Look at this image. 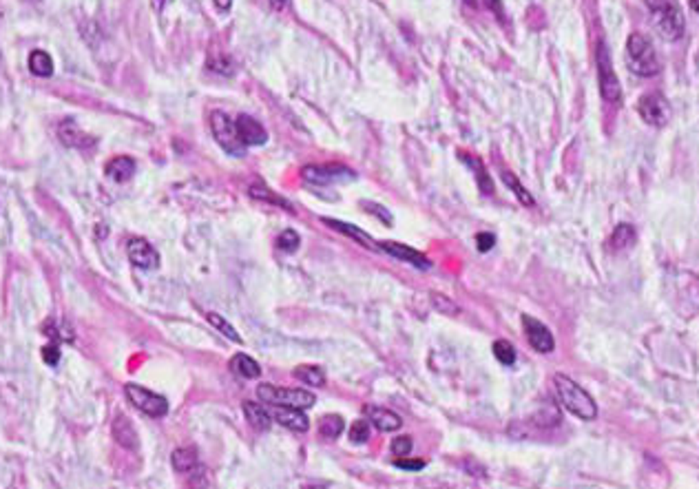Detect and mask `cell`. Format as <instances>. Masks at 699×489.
I'll use <instances>...</instances> for the list:
<instances>
[{
  "label": "cell",
  "mask_w": 699,
  "mask_h": 489,
  "mask_svg": "<svg viewBox=\"0 0 699 489\" xmlns=\"http://www.w3.org/2000/svg\"><path fill=\"white\" fill-rule=\"evenodd\" d=\"M553 383H556V392L560 403L564 405V410H569L582 421H593L598 416V405H595L593 396L584 388H580L575 381H571L564 374H556Z\"/></svg>",
  "instance_id": "1"
},
{
  "label": "cell",
  "mask_w": 699,
  "mask_h": 489,
  "mask_svg": "<svg viewBox=\"0 0 699 489\" xmlns=\"http://www.w3.org/2000/svg\"><path fill=\"white\" fill-rule=\"evenodd\" d=\"M646 7L653 14V25L666 40H680L684 36L686 23L675 0H646Z\"/></svg>",
  "instance_id": "2"
},
{
  "label": "cell",
  "mask_w": 699,
  "mask_h": 489,
  "mask_svg": "<svg viewBox=\"0 0 699 489\" xmlns=\"http://www.w3.org/2000/svg\"><path fill=\"white\" fill-rule=\"evenodd\" d=\"M626 60H629V67L633 69V73L637 75H657L660 73V63H657V56H655V47L653 43L642 36V33H631L626 40Z\"/></svg>",
  "instance_id": "3"
},
{
  "label": "cell",
  "mask_w": 699,
  "mask_h": 489,
  "mask_svg": "<svg viewBox=\"0 0 699 489\" xmlns=\"http://www.w3.org/2000/svg\"><path fill=\"white\" fill-rule=\"evenodd\" d=\"M257 399L268 405H290V407H299V410H308V407H312L317 403L312 392L301 388H277L273 383H259Z\"/></svg>",
  "instance_id": "4"
},
{
  "label": "cell",
  "mask_w": 699,
  "mask_h": 489,
  "mask_svg": "<svg viewBox=\"0 0 699 489\" xmlns=\"http://www.w3.org/2000/svg\"><path fill=\"white\" fill-rule=\"evenodd\" d=\"M211 131L217 140V144L226 151V153H231L235 157H243L246 153V144L239 140V133H237V127H235V122L226 115L224 111H213L211 113Z\"/></svg>",
  "instance_id": "5"
},
{
  "label": "cell",
  "mask_w": 699,
  "mask_h": 489,
  "mask_svg": "<svg viewBox=\"0 0 699 489\" xmlns=\"http://www.w3.org/2000/svg\"><path fill=\"white\" fill-rule=\"evenodd\" d=\"M595 65H598V83H600V91L602 98L606 102H620L622 100V87H620V80L613 71V63H611V53L606 49L604 43L598 45V51H595Z\"/></svg>",
  "instance_id": "6"
},
{
  "label": "cell",
  "mask_w": 699,
  "mask_h": 489,
  "mask_svg": "<svg viewBox=\"0 0 699 489\" xmlns=\"http://www.w3.org/2000/svg\"><path fill=\"white\" fill-rule=\"evenodd\" d=\"M125 394L131 401V405H135L142 414H147L151 419H162V416L169 414V401L164 396H159V394H155V392H151V390H147V388H142V385L127 383Z\"/></svg>",
  "instance_id": "7"
},
{
  "label": "cell",
  "mask_w": 699,
  "mask_h": 489,
  "mask_svg": "<svg viewBox=\"0 0 699 489\" xmlns=\"http://www.w3.org/2000/svg\"><path fill=\"white\" fill-rule=\"evenodd\" d=\"M303 179L308 184H315V186H327V184H335V182H345V179H354V173L341 167V164H325V167H305L301 171Z\"/></svg>",
  "instance_id": "8"
},
{
  "label": "cell",
  "mask_w": 699,
  "mask_h": 489,
  "mask_svg": "<svg viewBox=\"0 0 699 489\" xmlns=\"http://www.w3.org/2000/svg\"><path fill=\"white\" fill-rule=\"evenodd\" d=\"M127 255L129 261L140 270H155L159 266V253L151 246L147 239L133 237L127 243Z\"/></svg>",
  "instance_id": "9"
},
{
  "label": "cell",
  "mask_w": 699,
  "mask_h": 489,
  "mask_svg": "<svg viewBox=\"0 0 699 489\" xmlns=\"http://www.w3.org/2000/svg\"><path fill=\"white\" fill-rule=\"evenodd\" d=\"M522 328L527 332V339L531 343V348L540 352V354H549L556 348V341H553V335L547 325L538 319H533L529 315H522Z\"/></svg>",
  "instance_id": "10"
},
{
  "label": "cell",
  "mask_w": 699,
  "mask_h": 489,
  "mask_svg": "<svg viewBox=\"0 0 699 489\" xmlns=\"http://www.w3.org/2000/svg\"><path fill=\"white\" fill-rule=\"evenodd\" d=\"M640 115L651 127H662L671 117V107L662 95L648 93L640 100Z\"/></svg>",
  "instance_id": "11"
},
{
  "label": "cell",
  "mask_w": 699,
  "mask_h": 489,
  "mask_svg": "<svg viewBox=\"0 0 699 489\" xmlns=\"http://www.w3.org/2000/svg\"><path fill=\"white\" fill-rule=\"evenodd\" d=\"M268 412H270L273 421H277L279 425L288 427V430H293V432H308V430H310V419H308L305 412L299 410V407L273 405Z\"/></svg>",
  "instance_id": "12"
},
{
  "label": "cell",
  "mask_w": 699,
  "mask_h": 489,
  "mask_svg": "<svg viewBox=\"0 0 699 489\" xmlns=\"http://www.w3.org/2000/svg\"><path fill=\"white\" fill-rule=\"evenodd\" d=\"M235 127H237L239 140L243 142L246 147H259V144H266V140H268L266 129L251 115H239L237 122H235Z\"/></svg>",
  "instance_id": "13"
},
{
  "label": "cell",
  "mask_w": 699,
  "mask_h": 489,
  "mask_svg": "<svg viewBox=\"0 0 699 489\" xmlns=\"http://www.w3.org/2000/svg\"><path fill=\"white\" fill-rule=\"evenodd\" d=\"M379 246H381L387 255H392V257H396V259H401V261L412 263V266H416V268H429V266H431L429 259H427L421 251H416V248H412V246H407V243H399V241H381Z\"/></svg>",
  "instance_id": "14"
},
{
  "label": "cell",
  "mask_w": 699,
  "mask_h": 489,
  "mask_svg": "<svg viewBox=\"0 0 699 489\" xmlns=\"http://www.w3.org/2000/svg\"><path fill=\"white\" fill-rule=\"evenodd\" d=\"M58 137H60V142H63V144L73 147V149H89V147L95 144V140L91 135H87L71 120L63 122V125L58 127Z\"/></svg>",
  "instance_id": "15"
},
{
  "label": "cell",
  "mask_w": 699,
  "mask_h": 489,
  "mask_svg": "<svg viewBox=\"0 0 699 489\" xmlns=\"http://www.w3.org/2000/svg\"><path fill=\"white\" fill-rule=\"evenodd\" d=\"M365 412H367L369 423H374L381 432H396L399 427L403 425V419L396 412H392V410H385V407L369 405Z\"/></svg>",
  "instance_id": "16"
},
{
  "label": "cell",
  "mask_w": 699,
  "mask_h": 489,
  "mask_svg": "<svg viewBox=\"0 0 699 489\" xmlns=\"http://www.w3.org/2000/svg\"><path fill=\"white\" fill-rule=\"evenodd\" d=\"M113 438L122 447H127V450H137V447H140V438H137L135 427L125 414H117L115 421H113Z\"/></svg>",
  "instance_id": "17"
},
{
  "label": "cell",
  "mask_w": 699,
  "mask_h": 489,
  "mask_svg": "<svg viewBox=\"0 0 699 489\" xmlns=\"http://www.w3.org/2000/svg\"><path fill=\"white\" fill-rule=\"evenodd\" d=\"M323 224H325V226L335 228V231H339V233H343L345 237L359 241L361 246H365V248H377V241L367 233H363L361 228H357L354 224H347V221H341V219H330V217H323Z\"/></svg>",
  "instance_id": "18"
},
{
  "label": "cell",
  "mask_w": 699,
  "mask_h": 489,
  "mask_svg": "<svg viewBox=\"0 0 699 489\" xmlns=\"http://www.w3.org/2000/svg\"><path fill=\"white\" fill-rule=\"evenodd\" d=\"M241 410H243V416H246V421H248V423L255 427V430H259V432L270 430V425H273V416H270V412L266 410L263 405H259V403H255V401H243Z\"/></svg>",
  "instance_id": "19"
},
{
  "label": "cell",
  "mask_w": 699,
  "mask_h": 489,
  "mask_svg": "<svg viewBox=\"0 0 699 489\" xmlns=\"http://www.w3.org/2000/svg\"><path fill=\"white\" fill-rule=\"evenodd\" d=\"M135 159L133 157H127V155H120V157H113L109 164H107V175L113 179V182H120V184H125V182H129L133 175H135Z\"/></svg>",
  "instance_id": "20"
},
{
  "label": "cell",
  "mask_w": 699,
  "mask_h": 489,
  "mask_svg": "<svg viewBox=\"0 0 699 489\" xmlns=\"http://www.w3.org/2000/svg\"><path fill=\"white\" fill-rule=\"evenodd\" d=\"M231 370L241 379H259L261 377V365L253 357L243 354V352H239L231 359Z\"/></svg>",
  "instance_id": "21"
},
{
  "label": "cell",
  "mask_w": 699,
  "mask_h": 489,
  "mask_svg": "<svg viewBox=\"0 0 699 489\" xmlns=\"http://www.w3.org/2000/svg\"><path fill=\"white\" fill-rule=\"evenodd\" d=\"M171 463H173V470L179 472V474L193 472L195 467L199 465L197 450H195V447H177V450L173 452V456H171Z\"/></svg>",
  "instance_id": "22"
},
{
  "label": "cell",
  "mask_w": 699,
  "mask_h": 489,
  "mask_svg": "<svg viewBox=\"0 0 699 489\" xmlns=\"http://www.w3.org/2000/svg\"><path fill=\"white\" fill-rule=\"evenodd\" d=\"M43 332L51 341H56V343H60V341L71 343L75 339V332L71 330V325L67 321H63V319H49V321H45L43 323Z\"/></svg>",
  "instance_id": "23"
},
{
  "label": "cell",
  "mask_w": 699,
  "mask_h": 489,
  "mask_svg": "<svg viewBox=\"0 0 699 489\" xmlns=\"http://www.w3.org/2000/svg\"><path fill=\"white\" fill-rule=\"evenodd\" d=\"M461 159L465 162L467 167H471V171L476 173V182H478V189L485 193V195H491L493 193V182L487 173V169L483 167V162L474 155H467V153H461Z\"/></svg>",
  "instance_id": "24"
},
{
  "label": "cell",
  "mask_w": 699,
  "mask_h": 489,
  "mask_svg": "<svg viewBox=\"0 0 699 489\" xmlns=\"http://www.w3.org/2000/svg\"><path fill=\"white\" fill-rule=\"evenodd\" d=\"M29 69L33 75H40V78H49L53 73V60L47 51L43 49H36L31 51L29 56Z\"/></svg>",
  "instance_id": "25"
},
{
  "label": "cell",
  "mask_w": 699,
  "mask_h": 489,
  "mask_svg": "<svg viewBox=\"0 0 699 489\" xmlns=\"http://www.w3.org/2000/svg\"><path fill=\"white\" fill-rule=\"evenodd\" d=\"M635 239H637V233H635V228L631 226V224H620V226L613 231L609 246L613 251H624V248L633 246Z\"/></svg>",
  "instance_id": "26"
},
{
  "label": "cell",
  "mask_w": 699,
  "mask_h": 489,
  "mask_svg": "<svg viewBox=\"0 0 699 489\" xmlns=\"http://www.w3.org/2000/svg\"><path fill=\"white\" fill-rule=\"evenodd\" d=\"M295 377L305 385H312V388H321L325 383V372L319 368V365H299L295 370Z\"/></svg>",
  "instance_id": "27"
},
{
  "label": "cell",
  "mask_w": 699,
  "mask_h": 489,
  "mask_svg": "<svg viewBox=\"0 0 699 489\" xmlns=\"http://www.w3.org/2000/svg\"><path fill=\"white\" fill-rule=\"evenodd\" d=\"M319 432L323 438H339L341 432H343V419L339 414H325L321 421H319Z\"/></svg>",
  "instance_id": "28"
},
{
  "label": "cell",
  "mask_w": 699,
  "mask_h": 489,
  "mask_svg": "<svg viewBox=\"0 0 699 489\" xmlns=\"http://www.w3.org/2000/svg\"><path fill=\"white\" fill-rule=\"evenodd\" d=\"M206 319H209V323L213 325V328H217V330H219V332H221L226 339H231L233 343H239V345L243 343V339L239 337V332H237V330L233 328V325H231L228 321H226L221 315H217V312H209V315H206Z\"/></svg>",
  "instance_id": "29"
},
{
  "label": "cell",
  "mask_w": 699,
  "mask_h": 489,
  "mask_svg": "<svg viewBox=\"0 0 699 489\" xmlns=\"http://www.w3.org/2000/svg\"><path fill=\"white\" fill-rule=\"evenodd\" d=\"M503 182H505V184L513 191V195H516L522 204H525V206H533V204H536V201H533V197H531V193L520 184V182H518V177L516 175H513V173H509V171H503Z\"/></svg>",
  "instance_id": "30"
},
{
  "label": "cell",
  "mask_w": 699,
  "mask_h": 489,
  "mask_svg": "<svg viewBox=\"0 0 699 489\" xmlns=\"http://www.w3.org/2000/svg\"><path fill=\"white\" fill-rule=\"evenodd\" d=\"M493 357H496L503 365H513L516 363V348H513L509 341L498 339L493 343Z\"/></svg>",
  "instance_id": "31"
},
{
  "label": "cell",
  "mask_w": 699,
  "mask_h": 489,
  "mask_svg": "<svg viewBox=\"0 0 699 489\" xmlns=\"http://www.w3.org/2000/svg\"><path fill=\"white\" fill-rule=\"evenodd\" d=\"M299 235L295 233V231H290V228H288V231H283L279 237H277V248L279 251H283V253H295L297 248H299Z\"/></svg>",
  "instance_id": "32"
},
{
  "label": "cell",
  "mask_w": 699,
  "mask_h": 489,
  "mask_svg": "<svg viewBox=\"0 0 699 489\" xmlns=\"http://www.w3.org/2000/svg\"><path fill=\"white\" fill-rule=\"evenodd\" d=\"M347 438L352 443H365L369 438V423L367 421H354L352 425H350Z\"/></svg>",
  "instance_id": "33"
},
{
  "label": "cell",
  "mask_w": 699,
  "mask_h": 489,
  "mask_svg": "<svg viewBox=\"0 0 699 489\" xmlns=\"http://www.w3.org/2000/svg\"><path fill=\"white\" fill-rule=\"evenodd\" d=\"M361 206L367 211V213H372L374 217H379L383 224H387V226H392L394 224V217L389 215V211L385 206H381V204H374V201H361Z\"/></svg>",
  "instance_id": "34"
},
{
  "label": "cell",
  "mask_w": 699,
  "mask_h": 489,
  "mask_svg": "<svg viewBox=\"0 0 699 489\" xmlns=\"http://www.w3.org/2000/svg\"><path fill=\"white\" fill-rule=\"evenodd\" d=\"M251 195H253V197H257V199L273 201V204H277V206H285V209H290V204H288L285 199H281V197H277V195H273V191H268L266 186H259V184L251 186Z\"/></svg>",
  "instance_id": "35"
},
{
  "label": "cell",
  "mask_w": 699,
  "mask_h": 489,
  "mask_svg": "<svg viewBox=\"0 0 699 489\" xmlns=\"http://www.w3.org/2000/svg\"><path fill=\"white\" fill-rule=\"evenodd\" d=\"M431 303H434V308L443 315H458V305L456 303H451L445 295H431Z\"/></svg>",
  "instance_id": "36"
},
{
  "label": "cell",
  "mask_w": 699,
  "mask_h": 489,
  "mask_svg": "<svg viewBox=\"0 0 699 489\" xmlns=\"http://www.w3.org/2000/svg\"><path fill=\"white\" fill-rule=\"evenodd\" d=\"M40 357H43V361L47 365H51V368H53V365H58V361H60V343L49 341L45 348L40 350Z\"/></svg>",
  "instance_id": "37"
},
{
  "label": "cell",
  "mask_w": 699,
  "mask_h": 489,
  "mask_svg": "<svg viewBox=\"0 0 699 489\" xmlns=\"http://www.w3.org/2000/svg\"><path fill=\"white\" fill-rule=\"evenodd\" d=\"M412 447H414V443L409 436H396L392 441V447H389V450H392L394 456H407L409 452H412Z\"/></svg>",
  "instance_id": "38"
},
{
  "label": "cell",
  "mask_w": 699,
  "mask_h": 489,
  "mask_svg": "<svg viewBox=\"0 0 699 489\" xmlns=\"http://www.w3.org/2000/svg\"><path fill=\"white\" fill-rule=\"evenodd\" d=\"M476 241H478V251L480 253H487L493 248V243H496V237H493L491 233H478L476 235Z\"/></svg>",
  "instance_id": "39"
},
{
  "label": "cell",
  "mask_w": 699,
  "mask_h": 489,
  "mask_svg": "<svg viewBox=\"0 0 699 489\" xmlns=\"http://www.w3.org/2000/svg\"><path fill=\"white\" fill-rule=\"evenodd\" d=\"M394 465L399 467V470H409V472H419V470H423V467H425V461H421V458H414V461H394Z\"/></svg>",
  "instance_id": "40"
},
{
  "label": "cell",
  "mask_w": 699,
  "mask_h": 489,
  "mask_svg": "<svg viewBox=\"0 0 699 489\" xmlns=\"http://www.w3.org/2000/svg\"><path fill=\"white\" fill-rule=\"evenodd\" d=\"M465 467H467V472H471V474H474V472H478L480 476H485V467H480V465H476V463L471 465V461H467V463H465Z\"/></svg>",
  "instance_id": "41"
},
{
  "label": "cell",
  "mask_w": 699,
  "mask_h": 489,
  "mask_svg": "<svg viewBox=\"0 0 699 489\" xmlns=\"http://www.w3.org/2000/svg\"><path fill=\"white\" fill-rule=\"evenodd\" d=\"M487 5L498 14V18H503V5H500V0H487Z\"/></svg>",
  "instance_id": "42"
},
{
  "label": "cell",
  "mask_w": 699,
  "mask_h": 489,
  "mask_svg": "<svg viewBox=\"0 0 699 489\" xmlns=\"http://www.w3.org/2000/svg\"><path fill=\"white\" fill-rule=\"evenodd\" d=\"M215 5H217L219 11H228L231 5H233V0H215Z\"/></svg>",
  "instance_id": "43"
},
{
  "label": "cell",
  "mask_w": 699,
  "mask_h": 489,
  "mask_svg": "<svg viewBox=\"0 0 699 489\" xmlns=\"http://www.w3.org/2000/svg\"><path fill=\"white\" fill-rule=\"evenodd\" d=\"M268 3H270V7L273 9H277V11H281L285 5H288V0H268Z\"/></svg>",
  "instance_id": "44"
},
{
  "label": "cell",
  "mask_w": 699,
  "mask_h": 489,
  "mask_svg": "<svg viewBox=\"0 0 699 489\" xmlns=\"http://www.w3.org/2000/svg\"><path fill=\"white\" fill-rule=\"evenodd\" d=\"M690 7L699 14V0H690Z\"/></svg>",
  "instance_id": "45"
}]
</instances>
